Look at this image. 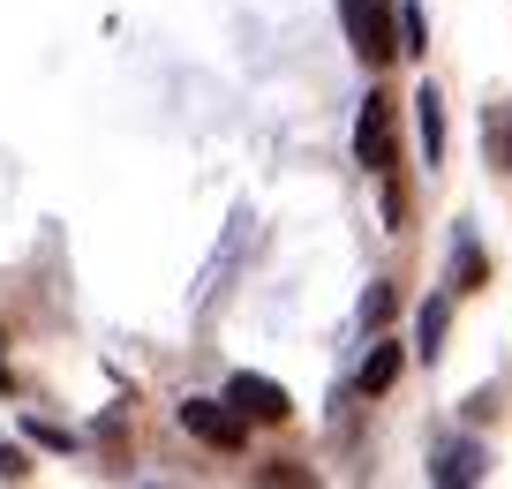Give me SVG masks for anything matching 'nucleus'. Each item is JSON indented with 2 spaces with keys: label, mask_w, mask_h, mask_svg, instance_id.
<instances>
[{
  "label": "nucleus",
  "mask_w": 512,
  "mask_h": 489,
  "mask_svg": "<svg viewBox=\"0 0 512 489\" xmlns=\"http://www.w3.org/2000/svg\"><path fill=\"white\" fill-rule=\"evenodd\" d=\"M339 23H347V46L362 68H392L400 61V16L384 0H339Z\"/></svg>",
  "instance_id": "1"
},
{
  "label": "nucleus",
  "mask_w": 512,
  "mask_h": 489,
  "mask_svg": "<svg viewBox=\"0 0 512 489\" xmlns=\"http://www.w3.org/2000/svg\"><path fill=\"white\" fill-rule=\"evenodd\" d=\"M354 166H369V174H392L400 166V136H392V98L369 91L362 113H354Z\"/></svg>",
  "instance_id": "2"
},
{
  "label": "nucleus",
  "mask_w": 512,
  "mask_h": 489,
  "mask_svg": "<svg viewBox=\"0 0 512 489\" xmlns=\"http://www.w3.org/2000/svg\"><path fill=\"white\" fill-rule=\"evenodd\" d=\"M174 414H181V429H189L196 444H211V452H241V444H249V422H241L226 399H181Z\"/></svg>",
  "instance_id": "3"
},
{
  "label": "nucleus",
  "mask_w": 512,
  "mask_h": 489,
  "mask_svg": "<svg viewBox=\"0 0 512 489\" xmlns=\"http://www.w3.org/2000/svg\"><path fill=\"white\" fill-rule=\"evenodd\" d=\"M226 407H234L241 422H256V429H279V422L294 414V399H287V384L256 377V369H241V377L226 384Z\"/></svg>",
  "instance_id": "4"
},
{
  "label": "nucleus",
  "mask_w": 512,
  "mask_h": 489,
  "mask_svg": "<svg viewBox=\"0 0 512 489\" xmlns=\"http://www.w3.org/2000/svg\"><path fill=\"white\" fill-rule=\"evenodd\" d=\"M415 136H422V158L445 166V98H437V83L415 91Z\"/></svg>",
  "instance_id": "5"
},
{
  "label": "nucleus",
  "mask_w": 512,
  "mask_h": 489,
  "mask_svg": "<svg viewBox=\"0 0 512 489\" xmlns=\"http://www.w3.org/2000/svg\"><path fill=\"white\" fill-rule=\"evenodd\" d=\"M430 482H445V489L482 482V444H445V452H437V467H430Z\"/></svg>",
  "instance_id": "6"
},
{
  "label": "nucleus",
  "mask_w": 512,
  "mask_h": 489,
  "mask_svg": "<svg viewBox=\"0 0 512 489\" xmlns=\"http://www.w3.org/2000/svg\"><path fill=\"white\" fill-rule=\"evenodd\" d=\"M482 151H490L497 174H512V106H505V98L482 106Z\"/></svg>",
  "instance_id": "7"
},
{
  "label": "nucleus",
  "mask_w": 512,
  "mask_h": 489,
  "mask_svg": "<svg viewBox=\"0 0 512 489\" xmlns=\"http://www.w3.org/2000/svg\"><path fill=\"white\" fill-rule=\"evenodd\" d=\"M482 279H490V264H482V241L460 226V241H452V294H475Z\"/></svg>",
  "instance_id": "8"
},
{
  "label": "nucleus",
  "mask_w": 512,
  "mask_h": 489,
  "mask_svg": "<svg viewBox=\"0 0 512 489\" xmlns=\"http://www.w3.org/2000/svg\"><path fill=\"white\" fill-rule=\"evenodd\" d=\"M392 377H400V347H384V339H377V347H369V362H362V377H354V384H362V392L377 399V392H392Z\"/></svg>",
  "instance_id": "9"
},
{
  "label": "nucleus",
  "mask_w": 512,
  "mask_h": 489,
  "mask_svg": "<svg viewBox=\"0 0 512 489\" xmlns=\"http://www.w3.org/2000/svg\"><path fill=\"white\" fill-rule=\"evenodd\" d=\"M445 324H452V301H422V316H415V339H422V354H437Z\"/></svg>",
  "instance_id": "10"
},
{
  "label": "nucleus",
  "mask_w": 512,
  "mask_h": 489,
  "mask_svg": "<svg viewBox=\"0 0 512 489\" xmlns=\"http://www.w3.org/2000/svg\"><path fill=\"white\" fill-rule=\"evenodd\" d=\"M400 53H430V23H422L415 0H400Z\"/></svg>",
  "instance_id": "11"
},
{
  "label": "nucleus",
  "mask_w": 512,
  "mask_h": 489,
  "mask_svg": "<svg viewBox=\"0 0 512 489\" xmlns=\"http://www.w3.org/2000/svg\"><path fill=\"white\" fill-rule=\"evenodd\" d=\"M0 482H31V459H23V444L0 437Z\"/></svg>",
  "instance_id": "12"
},
{
  "label": "nucleus",
  "mask_w": 512,
  "mask_h": 489,
  "mask_svg": "<svg viewBox=\"0 0 512 489\" xmlns=\"http://www.w3.org/2000/svg\"><path fill=\"white\" fill-rule=\"evenodd\" d=\"M384 316H392V286H369V294H362V324H369V332H377Z\"/></svg>",
  "instance_id": "13"
},
{
  "label": "nucleus",
  "mask_w": 512,
  "mask_h": 489,
  "mask_svg": "<svg viewBox=\"0 0 512 489\" xmlns=\"http://www.w3.org/2000/svg\"><path fill=\"white\" fill-rule=\"evenodd\" d=\"M23 429H31V437H38V444H53V452H68V444H76V437H68V429H53V422H38V414H31V422H23Z\"/></svg>",
  "instance_id": "14"
},
{
  "label": "nucleus",
  "mask_w": 512,
  "mask_h": 489,
  "mask_svg": "<svg viewBox=\"0 0 512 489\" xmlns=\"http://www.w3.org/2000/svg\"><path fill=\"white\" fill-rule=\"evenodd\" d=\"M264 482H309V467H294V459H272V467H264Z\"/></svg>",
  "instance_id": "15"
},
{
  "label": "nucleus",
  "mask_w": 512,
  "mask_h": 489,
  "mask_svg": "<svg viewBox=\"0 0 512 489\" xmlns=\"http://www.w3.org/2000/svg\"><path fill=\"white\" fill-rule=\"evenodd\" d=\"M0 392H16V369H8V362H0Z\"/></svg>",
  "instance_id": "16"
}]
</instances>
